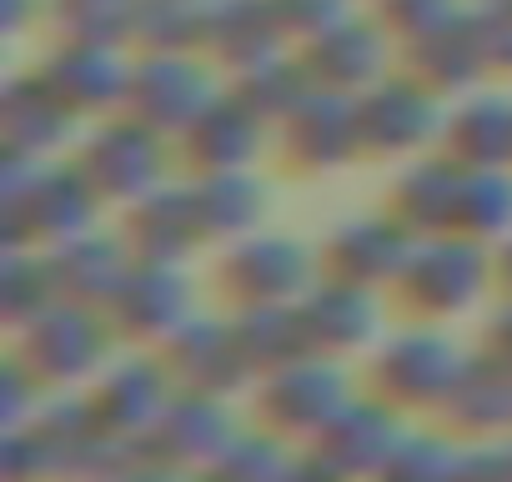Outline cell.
Returning <instances> with one entry per match:
<instances>
[{"label": "cell", "mask_w": 512, "mask_h": 482, "mask_svg": "<svg viewBox=\"0 0 512 482\" xmlns=\"http://www.w3.org/2000/svg\"><path fill=\"white\" fill-rule=\"evenodd\" d=\"M407 302L427 317H452V312H467L482 287H487V257L477 241H467V231L457 236H432L427 247L412 252L402 282Z\"/></svg>", "instance_id": "cell-3"}, {"label": "cell", "mask_w": 512, "mask_h": 482, "mask_svg": "<svg viewBox=\"0 0 512 482\" xmlns=\"http://www.w3.org/2000/svg\"><path fill=\"white\" fill-rule=\"evenodd\" d=\"M236 427H231V412L221 407V397L211 392H181L166 402L161 422L146 432V447L156 457V467H191V462H211L231 447Z\"/></svg>", "instance_id": "cell-15"}, {"label": "cell", "mask_w": 512, "mask_h": 482, "mask_svg": "<svg viewBox=\"0 0 512 482\" xmlns=\"http://www.w3.org/2000/svg\"><path fill=\"white\" fill-rule=\"evenodd\" d=\"M482 71H487V51L472 26V11H462L442 31L412 41V76L427 81L432 91H467Z\"/></svg>", "instance_id": "cell-29"}, {"label": "cell", "mask_w": 512, "mask_h": 482, "mask_svg": "<svg viewBox=\"0 0 512 482\" xmlns=\"http://www.w3.org/2000/svg\"><path fill=\"white\" fill-rule=\"evenodd\" d=\"M472 26L487 51V71H512V0H482L472 6Z\"/></svg>", "instance_id": "cell-39"}, {"label": "cell", "mask_w": 512, "mask_h": 482, "mask_svg": "<svg viewBox=\"0 0 512 482\" xmlns=\"http://www.w3.org/2000/svg\"><path fill=\"white\" fill-rule=\"evenodd\" d=\"M282 36H287V26L272 0H206L201 51H211L236 76L267 56H282Z\"/></svg>", "instance_id": "cell-18"}, {"label": "cell", "mask_w": 512, "mask_h": 482, "mask_svg": "<svg viewBox=\"0 0 512 482\" xmlns=\"http://www.w3.org/2000/svg\"><path fill=\"white\" fill-rule=\"evenodd\" d=\"M41 6H46V0H6V31L21 36L26 31V16H41Z\"/></svg>", "instance_id": "cell-42"}, {"label": "cell", "mask_w": 512, "mask_h": 482, "mask_svg": "<svg viewBox=\"0 0 512 482\" xmlns=\"http://www.w3.org/2000/svg\"><path fill=\"white\" fill-rule=\"evenodd\" d=\"M56 302H61V287L51 277V262L31 257L26 247H11L6 252V277H0V312H6V322L26 327Z\"/></svg>", "instance_id": "cell-33"}, {"label": "cell", "mask_w": 512, "mask_h": 482, "mask_svg": "<svg viewBox=\"0 0 512 482\" xmlns=\"http://www.w3.org/2000/svg\"><path fill=\"white\" fill-rule=\"evenodd\" d=\"M307 71L327 91H367L387 71V31L367 21H337L307 41Z\"/></svg>", "instance_id": "cell-19"}, {"label": "cell", "mask_w": 512, "mask_h": 482, "mask_svg": "<svg viewBox=\"0 0 512 482\" xmlns=\"http://www.w3.org/2000/svg\"><path fill=\"white\" fill-rule=\"evenodd\" d=\"M497 277L507 282V292H512V236H502V252H497Z\"/></svg>", "instance_id": "cell-43"}, {"label": "cell", "mask_w": 512, "mask_h": 482, "mask_svg": "<svg viewBox=\"0 0 512 482\" xmlns=\"http://www.w3.org/2000/svg\"><path fill=\"white\" fill-rule=\"evenodd\" d=\"M462 181H467V166H457L452 156H437V161H417L402 171V181L392 186V216L402 226H412L417 236H432V231H457V206H462Z\"/></svg>", "instance_id": "cell-25"}, {"label": "cell", "mask_w": 512, "mask_h": 482, "mask_svg": "<svg viewBox=\"0 0 512 482\" xmlns=\"http://www.w3.org/2000/svg\"><path fill=\"white\" fill-rule=\"evenodd\" d=\"M442 106L437 91L417 76L407 81H372L357 96V131H362V151L372 156H402L417 151L422 141H432L442 131Z\"/></svg>", "instance_id": "cell-5"}, {"label": "cell", "mask_w": 512, "mask_h": 482, "mask_svg": "<svg viewBox=\"0 0 512 482\" xmlns=\"http://www.w3.org/2000/svg\"><path fill=\"white\" fill-rule=\"evenodd\" d=\"M46 262H51V277H56L61 297L96 307V302H111L116 287L126 282V272H131V241L101 236V231H81V236L56 241V252Z\"/></svg>", "instance_id": "cell-21"}, {"label": "cell", "mask_w": 512, "mask_h": 482, "mask_svg": "<svg viewBox=\"0 0 512 482\" xmlns=\"http://www.w3.org/2000/svg\"><path fill=\"white\" fill-rule=\"evenodd\" d=\"M231 327H236V342H241L251 372H277L312 352L307 322L292 302H246Z\"/></svg>", "instance_id": "cell-30"}, {"label": "cell", "mask_w": 512, "mask_h": 482, "mask_svg": "<svg viewBox=\"0 0 512 482\" xmlns=\"http://www.w3.org/2000/svg\"><path fill=\"white\" fill-rule=\"evenodd\" d=\"M317 257L297 236H236L221 257V282L236 302H297L312 292Z\"/></svg>", "instance_id": "cell-4"}, {"label": "cell", "mask_w": 512, "mask_h": 482, "mask_svg": "<svg viewBox=\"0 0 512 482\" xmlns=\"http://www.w3.org/2000/svg\"><path fill=\"white\" fill-rule=\"evenodd\" d=\"M262 126L267 121L231 91V96H211L196 111V121L181 131V146L201 176L206 171H241L262 151Z\"/></svg>", "instance_id": "cell-16"}, {"label": "cell", "mask_w": 512, "mask_h": 482, "mask_svg": "<svg viewBox=\"0 0 512 482\" xmlns=\"http://www.w3.org/2000/svg\"><path fill=\"white\" fill-rule=\"evenodd\" d=\"M191 282L176 272V262H131L126 282L116 287L111 307V327L136 337V342H166L176 327L191 322Z\"/></svg>", "instance_id": "cell-10"}, {"label": "cell", "mask_w": 512, "mask_h": 482, "mask_svg": "<svg viewBox=\"0 0 512 482\" xmlns=\"http://www.w3.org/2000/svg\"><path fill=\"white\" fill-rule=\"evenodd\" d=\"M21 332H26V352H21V362H26L41 382H51V387H71V382L101 372L116 327H106V322L91 312V302H71V297H61L56 307H46V312H41L36 322H26Z\"/></svg>", "instance_id": "cell-2"}, {"label": "cell", "mask_w": 512, "mask_h": 482, "mask_svg": "<svg viewBox=\"0 0 512 482\" xmlns=\"http://www.w3.org/2000/svg\"><path fill=\"white\" fill-rule=\"evenodd\" d=\"M201 216H196V196L186 191H146L131 201L126 211V241L141 262H181L196 241H201Z\"/></svg>", "instance_id": "cell-23"}, {"label": "cell", "mask_w": 512, "mask_h": 482, "mask_svg": "<svg viewBox=\"0 0 512 482\" xmlns=\"http://www.w3.org/2000/svg\"><path fill=\"white\" fill-rule=\"evenodd\" d=\"M81 166L91 176V186L106 196V201H136L146 191L161 186V131H151L146 121L126 116V121H111L101 126L86 151H81Z\"/></svg>", "instance_id": "cell-9"}, {"label": "cell", "mask_w": 512, "mask_h": 482, "mask_svg": "<svg viewBox=\"0 0 512 482\" xmlns=\"http://www.w3.org/2000/svg\"><path fill=\"white\" fill-rule=\"evenodd\" d=\"M101 191L91 186L86 166H46L26 156H6V247L26 241H66L91 231Z\"/></svg>", "instance_id": "cell-1"}, {"label": "cell", "mask_w": 512, "mask_h": 482, "mask_svg": "<svg viewBox=\"0 0 512 482\" xmlns=\"http://www.w3.org/2000/svg\"><path fill=\"white\" fill-rule=\"evenodd\" d=\"M462 467V452L447 442V437H402V447H397V457L387 462V472H397V477H442V472H457Z\"/></svg>", "instance_id": "cell-37"}, {"label": "cell", "mask_w": 512, "mask_h": 482, "mask_svg": "<svg viewBox=\"0 0 512 482\" xmlns=\"http://www.w3.org/2000/svg\"><path fill=\"white\" fill-rule=\"evenodd\" d=\"M487 352L512 372V307H502L497 317H492V332H487Z\"/></svg>", "instance_id": "cell-41"}, {"label": "cell", "mask_w": 512, "mask_h": 482, "mask_svg": "<svg viewBox=\"0 0 512 482\" xmlns=\"http://www.w3.org/2000/svg\"><path fill=\"white\" fill-rule=\"evenodd\" d=\"M51 16H56V26H61L66 41L116 46V41L131 36L136 0H51Z\"/></svg>", "instance_id": "cell-35"}, {"label": "cell", "mask_w": 512, "mask_h": 482, "mask_svg": "<svg viewBox=\"0 0 512 482\" xmlns=\"http://www.w3.org/2000/svg\"><path fill=\"white\" fill-rule=\"evenodd\" d=\"M171 382H176V377H171L166 362L126 357V362H116L111 372H101L91 402H96V412H101V422H106L111 432H121V437H146V432L161 422L166 402H171Z\"/></svg>", "instance_id": "cell-17"}, {"label": "cell", "mask_w": 512, "mask_h": 482, "mask_svg": "<svg viewBox=\"0 0 512 482\" xmlns=\"http://www.w3.org/2000/svg\"><path fill=\"white\" fill-rule=\"evenodd\" d=\"M206 31V0H136L131 41L146 51H196Z\"/></svg>", "instance_id": "cell-32"}, {"label": "cell", "mask_w": 512, "mask_h": 482, "mask_svg": "<svg viewBox=\"0 0 512 482\" xmlns=\"http://www.w3.org/2000/svg\"><path fill=\"white\" fill-rule=\"evenodd\" d=\"M297 312L307 322L312 352H322V357H347V352L367 347L372 332H377L372 287H357V282H342V277H327L322 287H312L297 302Z\"/></svg>", "instance_id": "cell-20"}, {"label": "cell", "mask_w": 512, "mask_h": 482, "mask_svg": "<svg viewBox=\"0 0 512 482\" xmlns=\"http://www.w3.org/2000/svg\"><path fill=\"white\" fill-rule=\"evenodd\" d=\"M462 6L457 0H382V21L392 36L402 41H422L432 31H442L447 21H457Z\"/></svg>", "instance_id": "cell-36"}, {"label": "cell", "mask_w": 512, "mask_h": 482, "mask_svg": "<svg viewBox=\"0 0 512 482\" xmlns=\"http://www.w3.org/2000/svg\"><path fill=\"white\" fill-rule=\"evenodd\" d=\"M462 372V357L457 347L442 337V332H402L382 347L372 377H377V392L392 402V407H442V397L452 392Z\"/></svg>", "instance_id": "cell-7"}, {"label": "cell", "mask_w": 512, "mask_h": 482, "mask_svg": "<svg viewBox=\"0 0 512 482\" xmlns=\"http://www.w3.org/2000/svg\"><path fill=\"white\" fill-rule=\"evenodd\" d=\"M317 81H312V71H307V61H282V56H267V61H256V66H246L241 71V81H236V96L262 116V121H287L302 101H307V91H312Z\"/></svg>", "instance_id": "cell-31"}, {"label": "cell", "mask_w": 512, "mask_h": 482, "mask_svg": "<svg viewBox=\"0 0 512 482\" xmlns=\"http://www.w3.org/2000/svg\"><path fill=\"white\" fill-rule=\"evenodd\" d=\"M41 81H46L71 111H106V106L126 101L131 66H121V56H116L111 46L66 41V46L41 66Z\"/></svg>", "instance_id": "cell-22"}, {"label": "cell", "mask_w": 512, "mask_h": 482, "mask_svg": "<svg viewBox=\"0 0 512 482\" xmlns=\"http://www.w3.org/2000/svg\"><path fill=\"white\" fill-rule=\"evenodd\" d=\"M282 136H287V151L297 166L307 171H332V166H347L357 151H362V131H357V101L347 91H327V86H312L307 101L282 121Z\"/></svg>", "instance_id": "cell-14"}, {"label": "cell", "mask_w": 512, "mask_h": 482, "mask_svg": "<svg viewBox=\"0 0 512 482\" xmlns=\"http://www.w3.org/2000/svg\"><path fill=\"white\" fill-rule=\"evenodd\" d=\"M402 417L392 402H347L317 437V467L322 472H387V462L402 447Z\"/></svg>", "instance_id": "cell-11"}, {"label": "cell", "mask_w": 512, "mask_h": 482, "mask_svg": "<svg viewBox=\"0 0 512 482\" xmlns=\"http://www.w3.org/2000/svg\"><path fill=\"white\" fill-rule=\"evenodd\" d=\"M347 402H352L347 377L332 362H322V352H307V357L277 367L272 382L262 387V412L287 437H317Z\"/></svg>", "instance_id": "cell-8"}, {"label": "cell", "mask_w": 512, "mask_h": 482, "mask_svg": "<svg viewBox=\"0 0 512 482\" xmlns=\"http://www.w3.org/2000/svg\"><path fill=\"white\" fill-rule=\"evenodd\" d=\"M216 467L221 472H241V477H272V472H287L292 462H287V452H282V442H272V437H231V447L216 457Z\"/></svg>", "instance_id": "cell-38"}, {"label": "cell", "mask_w": 512, "mask_h": 482, "mask_svg": "<svg viewBox=\"0 0 512 482\" xmlns=\"http://www.w3.org/2000/svg\"><path fill=\"white\" fill-rule=\"evenodd\" d=\"M166 367L181 387L211 392V397H231L251 377V362L236 342V327L216 322V317H191L186 327H176L166 337Z\"/></svg>", "instance_id": "cell-13"}, {"label": "cell", "mask_w": 512, "mask_h": 482, "mask_svg": "<svg viewBox=\"0 0 512 482\" xmlns=\"http://www.w3.org/2000/svg\"><path fill=\"white\" fill-rule=\"evenodd\" d=\"M196 216H201V231L211 241H236V236H251L256 221L267 216V186L256 181L246 166L241 171H206L196 186Z\"/></svg>", "instance_id": "cell-28"}, {"label": "cell", "mask_w": 512, "mask_h": 482, "mask_svg": "<svg viewBox=\"0 0 512 482\" xmlns=\"http://www.w3.org/2000/svg\"><path fill=\"white\" fill-rule=\"evenodd\" d=\"M272 6H277L287 36H302V41L322 36L327 26H337L347 16V0H272Z\"/></svg>", "instance_id": "cell-40"}, {"label": "cell", "mask_w": 512, "mask_h": 482, "mask_svg": "<svg viewBox=\"0 0 512 482\" xmlns=\"http://www.w3.org/2000/svg\"><path fill=\"white\" fill-rule=\"evenodd\" d=\"M71 106L41 81V76H21L6 91L0 121H6V156H26V161H46L66 136H71Z\"/></svg>", "instance_id": "cell-24"}, {"label": "cell", "mask_w": 512, "mask_h": 482, "mask_svg": "<svg viewBox=\"0 0 512 482\" xmlns=\"http://www.w3.org/2000/svg\"><path fill=\"white\" fill-rule=\"evenodd\" d=\"M442 131H447V156L467 171L512 161V101L507 96H472L442 121Z\"/></svg>", "instance_id": "cell-27"}, {"label": "cell", "mask_w": 512, "mask_h": 482, "mask_svg": "<svg viewBox=\"0 0 512 482\" xmlns=\"http://www.w3.org/2000/svg\"><path fill=\"white\" fill-rule=\"evenodd\" d=\"M412 236L417 231L402 226L397 216H357L327 236V277H342L357 287L402 282V272L417 252Z\"/></svg>", "instance_id": "cell-12"}, {"label": "cell", "mask_w": 512, "mask_h": 482, "mask_svg": "<svg viewBox=\"0 0 512 482\" xmlns=\"http://www.w3.org/2000/svg\"><path fill=\"white\" fill-rule=\"evenodd\" d=\"M442 417L452 422V432H467V437L512 427V372L492 352H482L477 362H462L452 392L442 397Z\"/></svg>", "instance_id": "cell-26"}, {"label": "cell", "mask_w": 512, "mask_h": 482, "mask_svg": "<svg viewBox=\"0 0 512 482\" xmlns=\"http://www.w3.org/2000/svg\"><path fill=\"white\" fill-rule=\"evenodd\" d=\"M457 231H467V236H512V176L502 166L467 171L462 206H457Z\"/></svg>", "instance_id": "cell-34"}, {"label": "cell", "mask_w": 512, "mask_h": 482, "mask_svg": "<svg viewBox=\"0 0 512 482\" xmlns=\"http://www.w3.org/2000/svg\"><path fill=\"white\" fill-rule=\"evenodd\" d=\"M206 101H211V76L206 66L191 61V51H151L141 66H131L126 106L136 121H146L161 136L166 131L181 136Z\"/></svg>", "instance_id": "cell-6"}]
</instances>
